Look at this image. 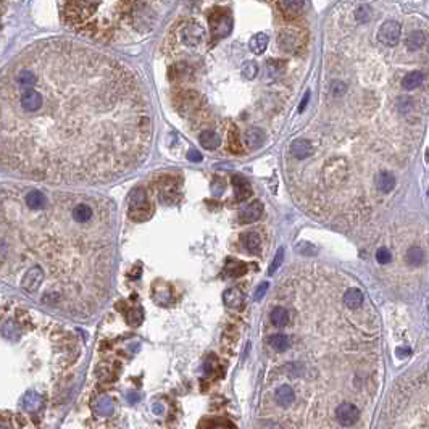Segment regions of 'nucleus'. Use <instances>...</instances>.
I'll use <instances>...</instances> for the list:
<instances>
[{"label":"nucleus","mask_w":429,"mask_h":429,"mask_svg":"<svg viewBox=\"0 0 429 429\" xmlns=\"http://www.w3.org/2000/svg\"><path fill=\"white\" fill-rule=\"evenodd\" d=\"M129 217L134 221H146L152 217V207L147 200L146 190L136 187L129 194Z\"/></svg>","instance_id":"nucleus-1"},{"label":"nucleus","mask_w":429,"mask_h":429,"mask_svg":"<svg viewBox=\"0 0 429 429\" xmlns=\"http://www.w3.org/2000/svg\"><path fill=\"white\" fill-rule=\"evenodd\" d=\"M210 21V28H211V34L214 39H223L231 34L232 31V18L228 12H213L208 16Z\"/></svg>","instance_id":"nucleus-2"},{"label":"nucleus","mask_w":429,"mask_h":429,"mask_svg":"<svg viewBox=\"0 0 429 429\" xmlns=\"http://www.w3.org/2000/svg\"><path fill=\"white\" fill-rule=\"evenodd\" d=\"M44 105V96L37 92L34 87L21 89L19 94V108H21L26 115H34Z\"/></svg>","instance_id":"nucleus-3"},{"label":"nucleus","mask_w":429,"mask_h":429,"mask_svg":"<svg viewBox=\"0 0 429 429\" xmlns=\"http://www.w3.org/2000/svg\"><path fill=\"white\" fill-rule=\"evenodd\" d=\"M303 44L302 34L295 28H284L279 31L278 45L285 54H295Z\"/></svg>","instance_id":"nucleus-4"},{"label":"nucleus","mask_w":429,"mask_h":429,"mask_svg":"<svg viewBox=\"0 0 429 429\" xmlns=\"http://www.w3.org/2000/svg\"><path fill=\"white\" fill-rule=\"evenodd\" d=\"M179 39L184 45L187 47H199L205 42L207 34L205 29L197 23H189L186 26H182L179 31Z\"/></svg>","instance_id":"nucleus-5"},{"label":"nucleus","mask_w":429,"mask_h":429,"mask_svg":"<svg viewBox=\"0 0 429 429\" xmlns=\"http://www.w3.org/2000/svg\"><path fill=\"white\" fill-rule=\"evenodd\" d=\"M400 34H402V28L394 19H389L386 21L381 28L379 33H377V39L379 42H383L384 45H395L400 40Z\"/></svg>","instance_id":"nucleus-6"},{"label":"nucleus","mask_w":429,"mask_h":429,"mask_svg":"<svg viewBox=\"0 0 429 429\" xmlns=\"http://www.w3.org/2000/svg\"><path fill=\"white\" fill-rule=\"evenodd\" d=\"M336 418L342 426H352L359 421L360 410L352 403H341L336 410Z\"/></svg>","instance_id":"nucleus-7"},{"label":"nucleus","mask_w":429,"mask_h":429,"mask_svg":"<svg viewBox=\"0 0 429 429\" xmlns=\"http://www.w3.org/2000/svg\"><path fill=\"white\" fill-rule=\"evenodd\" d=\"M42 281H44V271H42V268H40V267H33L31 270L26 271L21 285H23V289L26 292H36L39 285L42 284Z\"/></svg>","instance_id":"nucleus-8"},{"label":"nucleus","mask_w":429,"mask_h":429,"mask_svg":"<svg viewBox=\"0 0 429 429\" xmlns=\"http://www.w3.org/2000/svg\"><path fill=\"white\" fill-rule=\"evenodd\" d=\"M261 214H263V203L260 200H255V202L250 203L249 207L244 208L239 220L244 224H249V223H255L257 220H260Z\"/></svg>","instance_id":"nucleus-9"},{"label":"nucleus","mask_w":429,"mask_h":429,"mask_svg":"<svg viewBox=\"0 0 429 429\" xmlns=\"http://www.w3.org/2000/svg\"><path fill=\"white\" fill-rule=\"evenodd\" d=\"M265 140H267V134H265V131L260 128H250L247 132H245V146L252 150L260 149L265 144Z\"/></svg>","instance_id":"nucleus-10"},{"label":"nucleus","mask_w":429,"mask_h":429,"mask_svg":"<svg viewBox=\"0 0 429 429\" xmlns=\"http://www.w3.org/2000/svg\"><path fill=\"white\" fill-rule=\"evenodd\" d=\"M291 152H292V155L297 160H305V158H308L310 155H313V147H312V144L306 139H297V140L292 142Z\"/></svg>","instance_id":"nucleus-11"},{"label":"nucleus","mask_w":429,"mask_h":429,"mask_svg":"<svg viewBox=\"0 0 429 429\" xmlns=\"http://www.w3.org/2000/svg\"><path fill=\"white\" fill-rule=\"evenodd\" d=\"M223 302L226 303V306L234 310H239L241 306L244 305V294L241 289L237 288H231L228 291H224L223 294Z\"/></svg>","instance_id":"nucleus-12"},{"label":"nucleus","mask_w":429,"mask_h":429,"mask_svg":"<svg viewBox=\"0 0 429 429\" xmlns=\"http://www.w3.org/2000/svg\"><path fill=\"white\" fill-rule=\"evenodd\" d=\"M232 186H234V192H236V199L237 200H245L252 196V187L250 184L245 181L242 176H232Z\"/></svg>","instance_id":"nucleus-13"},{"label":"nucleus","mask_w":429,"mask_h":429,"mask_svg":"<svg viewBox=\"0 0 429 429\" xmlns=\"http://www.w3.org/2000/svg\"><path fill=\"white\" fill-rule=\"evenodd\" d=\"M26 205L31 210H44L47 207V197L40 190H31L28 196L25 197Z\"/></svg>","instance_id":"nucleus-14"},{"label":"nucleus","mask_w":429,"mask_h":429,"mask_svg":"<svg viewBox=\"0 0 429 429\" xmlns=\"http://www.w3.org/2000/svg\"><path fill=\"white\" fill-rule=\"evenodd\" d=\"M374 182H376V187L384 194H389L395 187V178H394V175H391V173H387V171L377 173Z\"/></svg>","instance_id":"nucleus-15"},{"label":"nucleus","mask_w":429,"mask_h":429,"mask_svg":"<svg viewBox=\"0 0 429 429\" xmlns=\"http://www.w3.org/2000/svg\"><path fill=\"white\" fill-rule=\"evenodd\" d=\"M16 84H18L19 89L34 87L37 84V75L31 69H21L16 75Z\"/></svg>","instance_id":"nucleus-16"},{"label":"nucleus","mask_w":429,"mask_h":429,"mask_svg":"<svg viewBox=\"0 0 429 429\" xmlns=\"http://www.w3.org/2000/svg\"><path fill=\"white\" fill-rule=\"evenodd\" d=\"M276 402H278L281 407H289L294 403L295 400V394H294V389L291 386H281L278 391H276Z\"/></svg>","instance_id":"nucleus-17"},{"label":"nucleus","mask_w":429,"mask_h":429,"mask_svg":"<svg viewBox=\"0 0 429 429\" xmlns=\"http://www.w3.org/2000/svg\"><path fill=\"white\" fill-rule=\"evenodd\" d=\"M270 321L274 328H284L289 323V312L282 308V306H276L270 313Z\"/></svg>","instance_id":"nucleus-18"},{"label":"nucleus","mask_w":429,"mask_h":429,"mask_svg":"<svg viewBox=\"0 0 429 429\" xmlns=\"http://www.w3.org/2000/svg\"><path fill=\"white\" fill-rule=\"evenodd\" d=\"M424 42H426V34L420 29L413 31V33H410L408 37L405 39V45L408 50H420L424 45Z\"/></svg>","instance_id":"nucleus-19"},{"label":"nucleus","mask_w":429,"mask_h":429,"mask_svg":"<svg viewBox=\"0 0 429 429\" xmlns=\"http://www.w3.org/2000/svg\"><path fill=\"white\" fill-rule=\"evenodd\" d=\"M305 7V0H281V10L285 16L299 15Z\"/></svg>","instance_id":"nucleus-20"},{"label":"nucleus","mask_w":429,"mask_h":429,"mask_svg":"<svg viewBox=\"0 0 429 429\" xmlns=\"http://www.w3.org/2000/svg\"><path fill=\"white\" fill-rule=\"evenodd\" d=\"M249 47H250V50L253 54H257V55L263 54L268 47V36L265 33H257L255 36H252Z\"/></svg>","instance_id":"nucleus-21"},{"label":"nucleus","mask_w":429,"mask_h":429,"mask_svg":"<svg viewBox=\"0 0 429 429\" xmlns=\"http://www.w3.org/2000/svg\"><path fill=\"white\" fill-rule=\"evenodd\" d=\"M344 303L349 306V308L355 310L360 308L363 303V294L360 289H349L344 294Z\"/></svg>","instance_id":"nucleus-22"},{"label":"nucleus","mask_w":429,"mask_h":429,"mask_svg":"<svg viewBox=\"0 0 429 429\" xmlns=\"http://www.w3.org/2000/svg\"><path fill=\"white\" fill-rule=\"evenodd\" d=\"M423 73L420 71H412V73H408L403 79H402V87L405 90H415L416 87H420L423 84Z\"/></svg>","instance_id":"nucleus-23"},{"label":"nucleus","mask_w":429,"mask_h":429,"mask_svg":"<svg viewBox=\"0 0 429 429\" xmlns=\"http://www.w3.org/2000/svg\"><path fill=\"white\" fill-rule=\"evenodd\" d=\"M94 410L102 416H108L113 413V400L107 395H102L94 402Z\"/></svg>","instance_id":"nucleus-24"},{"label":"nucleus","mask_w":429,"mask_h":429,"mask_svg":"<svg viewBox=\"0 0 429 429\" xmlns=\"http://www.w3.org/2000/svg\"><path fill=\"white\" fill-rule=\"evenodd\" d=\"M200 146L207 150H214L220 146V136L214 131H203L200 134Z\"/></svg>","instance_id":"nucleus-25"},{"label":"nucleus","mask_w":429,"mask_h":429,"mask_svg":"<svg viewBox=\"0 0 429 429\" xmlns=\"http://www.w3.org/2000/svg\"><path fill=\"white\" fill-rule=\"evenodd\" d=\"M92 218V208L86 203H79L73 210V220L79 224H84Z\"/></svg>","instance_id":"nucleus-26"},{"label":"nucleus","mask_w":429,"mask_h":429,"mask_svg":"<svg viewBox=\"0 0 429 429\" xmlns=\"http://www.w3.org/2000/svg\"><path fill=\"white\" fill-rule=\"evenodd\" d=\"M42 405V397L37 392H28L23 398V407L28 412H37Z\"/></svg>","instance_id":"nucleus-27"},{"label":"nucleus","mask_w":429,"mask_h":429,"mask_svg":"<svg viewBox=\"0 0 429 429\" xmlns=\"http://www.w3.org/2000/svg\"><path fill=\"white\" fill-rule=\"evenodd\" d=\"M224 273H226L228 276H232V278H239V276H244L245 273H247V267H245V265L239 260H228Z\"/></svg>","instance_id":"nucleus-28"},{"label":"nucleus","mask_w":429,"mask_h":429,"mask_svg":"<svg viewBox=\"0 0 429 429\" xmlns=\"http://www.w3.org/2000/svg\"><path fill=\"white\" fill-rule=\"evenodd\" d=\"M268 342H270V345L273 347V349L278 350V352H285L291 347L289 337L284 336V334H274V336H271L270 339H268Z\"/></svg>","instance_id":"nucleus-29"},{"label":"nucleus","mask_w":429,"mask_h":429,"mask_svg":"<svg viewBox=\"0 0 429 429\" xmlns=\"http://www.w3.org/2000/svg\"><path fill=\"white\" fill-rule=\"evenodd\" d=\"M244 244H245V249H247L249 252L255 253V252H258L260 250V236L257 232H249V234H245V239H244Z\"/></svg>","instance_id":"nucleus-30"},{"label":"nucleus","mask_w":429,"mask_h":429,"mask_svg":"<svg viewBox=\"0 0 429 429\" xmlns=\"http://www.w3.org/2000/svg\"><path fill=\"white\" fill-rule=\"evenodd\" d=\"M424 260V253L420 247H412L407 252V261L410 265H421Z\"/></svg>","instance_id":"nucleus-31"},{"label":"nucleus","mask_w":429,"mask_h":429,"mask_svg":"<svg viewBox=\"0 0 429 429\" xmlns=\"http://www.w3.org/2000/svg\"><path fill=\"white\" fill-rule=\"evenodd\" d=\"M229 150L234 152V153H241V150H242L236 126H231V131H229Z\"/></svg>","instance_id":"nucleus-32"},{"label":"nucleus","mask_w":429,"mask_h":429,"mask_svg":"<svg viewBox=\"0 0 429 429\" xmlns=\"http://www.w3.org/2000/svg\"><path fill=\"white\" fill-rule=\"evenodd\" d=\"M142 318H144V316H142V310H139V308L129 310L128 315H126V321H128L129 326H132V328L139 326L142 323Z\"/></svg>","instance_id":"nucleus-33"},{"label":"nucleus","mask_w":429,"mask_h":429,"mask_svg":"<svg viewBox=\"0 0 429 429\" xmlns=\"http://www.w3.org/2000/svg\"><path fill=\"white\" fill-rule=\"evenodd\" d=\"M257 73H258V66H257V63H253V61H247L242 68V76L249 81L257 76Z\"/></svg>","instance_id":"nucleus-34"},{"label":"nucleus","mask_w":429,"mask_h":429,"mask_svg":"<svg viewBox=\"0 0 429 429\" xmlns=\"http://www.w3.org/2000/svg\"><path fill=\"white\" fill-rule=\"evenodd\" d=\"M282 260H284V249H279L278 253H276V257H274L273 263L270 265V268H268V274H270V276H273L276 271L279 270V267L282 265Z\"/></svg>","instance_id":"nucleus-35"},{"label":"nucleus","mask_w":429,"mask_h":429,"mask_svg":"<svg viewBox=\"0 0 429 429\" xmlns=\"http://www.w3.org/2000/svg\"><path fill=\"white\" fill-rule=\"evenodd\" d=\"M415 108V102L410 97H402L398 100V110L402 111V113H408V111H412Z\"/></svg>","instance_id":"nucleus-36"},{"label":"nucleus","mask_w":429,"mask_h":429,"mask_svg":"<svg viewBox=\"0 0 429 429\" xmlns=\"http://www.w3.org/2000/svg\"><path fill=\"white\" fill-rule=\"evenodd\" d=\"M356 19H359L360 23H366L368 19H370L371 16V12H370V7H366V5H362L359 10H356V13H355Z\"/></svg>","instance_id":"nucleus-37"},{"label":"nucleus","mask_w":429,"mask_h":429,"mask_svg":"<svg viewBox=\"0 0 429 429\" xmlns=\"http://www.w3.org/2000/svg\"><path fill=\"white\" fill-rule=\"evenodd\" d=\"M391 258H392V257H391V252L387 250V249H384V247L376 252V260H377V263L387 265V263L391 261Z\"/></svg>","instance_id":"nucleus-38"},{"label":"nucleus","mask_w":429,"mask_h":429,"mask_svg":"<svg viewBox=\"0 0 429 429\" xmlns=\"http://www.w3.org/2000/svg\"><path fill=\"white\" fill-rule=\"evenodd\" d=\"M232 426H234L232 423L221 421V420L213 421V423H210V421H202V423L199 424V427H232Z\"/></svg>","instance_id":"nucleus-39"},{"label":"nucleus","mask_w":429,"mask_h":429,"mask_svg":"<svg viewBox=\"0 0 429 429\" xmlns=\"http://www.w3.org/2000/svg\"><path fill=\"white\" fill-rule=\"evenodd\" d=\"M297 250H299L300 253H303V255H315V253H316V249L313 247L312 244H308V242H300V244H297Z\"/></svg>","instance_id":"nucleus-40"},{"label":"nucleus","mask_w":429,"mask_h":429,"mask_svg":"<svg viewBox=\"0 0 429 429\" xmlns=\"http://www.w3.org/2000/svg\"><path fill=\"white\" fill-rule=\"evenodd\" d=\"M276 63H278V61H276V60H271V61H268V63H267L268 76H271V78L278 76V75L281 73V69H282V66H276Z\"/></svg>","instance_id":"nucleus-41"},{"label":"nucleus","mask_w":429,"mask_h":429,"mask_svg":"<svg viewBox=\"0 0 429 429\" xmlns=\"http://www.w3.org/2000/svg\"><path fill=\"white\" fill-rule=\"evenodd\" d=\"M268 288H270V284H268V282H261V284L258 285L257 292H255V302H261V300H263L265 294L268 292Z\"/></svg>","instance_id":"nucleus-42"},{"label":"nucleus","mask_w":429,"mask_h":429,"mask_svg":"<svg viewBox=\"0 0 429 429\" xmlns=\"http://www.w3.org/2000/svg\"><path fill=\"white\" fill-rule=\"evenodd\" d=\"M345 90H347V86L344 83H341V81H334L331 86V92L334 96H342Z\"/></svg>","instance_id":"nucleus-43"},{"label":"nucleus","mask_w":429,"mask_h":429,"mask_svg":"<svg viewBox=\"0 0 429 429\" xmlns=\"http://www.w3.org/2000/svg\"><path fill=\"white\" fill-rule=\"evenodd\" d=\"M224 190V182L221 179L218 181H214L213 182V186H211V192H213V196H221Z\"/></svg>","instance_id":"nucleus-44"},{"label":"nucleus","mask_w":429,"mask_h":429,"mask_svg":"<svg viewBox=\"0 0 429 429\" xmlns=\"http://www.w3.org/2000/svg\"><path fill=\"white\" fill-rule=\"evenodd\" d=\"M187 158H189L190 161L199 163V161H202V153H200L199 150H196V149H192V150L187 152Z\"/></svg>","instance_id":"nucleus-45"},{"label":"nucleus","mask_w":429,"mask_h":429,"mask_svg":"<svg viewBox=\"0 0 429 429\" xmlns=\"http://www.w3.org/2000/svg\"><path fill=\"white\" fill-rule=\"evenodd\" d=\"M308 100H310V92H306L305 97H303V100H302V104H300V107H299V111H303V110H305L306 104H308Z\"/></svg>","instance_id":"nucleus-46"},{"label":"nucleus","mask_w":429,"mask_h":429,"mask_svg":"<svg viewBox=\"0 0 429 429\" xmlns=\"http://www.w3.org/2000/svg\"><path fill=\"white\" fill-rule=\"evenodd\" d=\"M139 398H140V397H139L136 392H129V394H128V402H131V403H136V402L139 400Z\"/></svg>","instance_id":"nucleus-47"}]
</instances>
